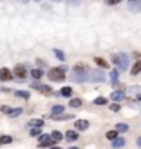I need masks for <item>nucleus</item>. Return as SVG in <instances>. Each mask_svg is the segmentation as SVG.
Here are the masks:
<instances>
[{
  "label": "nucleus",
  "instance_id": "obj_36",
  "mask_svg": "<svg viewBox=\"0 0 141 149\" xmlns=\"http://www.w3.org/2000/svg\"><path fill=\"white\" fill-rule=\"evenodd\" d=\"M10 110H12L10 107H2V111H3V113H8Z\"/></svg>",
  "mask_w": 141,
  "mask_h": 149
},
{
  "label": "nucleus",
  "instance_id": "obj_31",
  "mask_svg": "<svg viewBox=\"0 0 141 149\" xmlns=\"http://www.w3.org/2000/svg\"><path fill=\"white\" fill-rule=\"evenodd\" d=\"M64 111V107L62 105H56V107H53V113L56 115V113H62Z\"/></svg>",
  "mask_w": 141,
  "mask_h": 149
},
{
  "label": "nucleus",
  "instance_id": "obj_42",
  "mask_svg": "<svg viewBox=\"0 0 141 149\" xmlns=\"http://www.w3.org/2000/svg\"><path fill=\"white\" fill-rule=\"evenodd\" d=\"M35 2H40V0H35Z\"/></svg>",
  "mask_w": 141,
  "mask_h": 149
},
{
  "label": "nucleus",
  "instance_id": "obj_39",
  "mask_svg": "<svg viewBox=\"0 0 141 149\" xmlns=\"http://www.w3.org/2000/svg\"><path fill=\"white\" fill-rule=\"evenodd\" d=\"M49 149H61V148H53V146H51V148H49Z\"/></svg>",
  "mask_w": 141,
  "mask_h": 149
},
{
  "label": "nucleus",
  "instance_id": "obj_9",
  "mask_svg": "<svg viewBox=\"0 0 141 149\" xmlns=\"http://www.w3.org/2000/svg\"><path fill=\"white\" fill-rule=\"evenodd\" d=\"M0 79L2 80H12V70L7 69V67H2V69H0Z\"/></svg>",
  "mask_w": 141,
  "mask_h": 149
},
{
  "label": "nucleus",
  "instance_id": "obj_41",
  "mask_svg": "<svg viewBox=\"0 0 141 149\" xmlns=\"http://www.w3.org/2000/svg\"><path fill=\"white\" fill-rule=\"evenodd\" d=\"M51 2H61V0H51Z\"/></svg>",
  "mask_w": 141,
  "mask_h": 149
},
{
  "label": "nucleus",
  "instance_id": "obj_19",
  "mask_svg": "<svg viewBox=\"0 0 141 149\" xmlns=\"http://www.w3.org/2000/svg\"><path fill=\"white\" fill-rule=\"evenodd\" d=\"M115 130L118 133H125V131H128V125L126 123H118V125L115 126Z\"/></svg>",
  "mask_w": 141,
  "mask_h": 149
},
{
  "label": "nucleus",
  "instance_id": "obj_27",
  "mask_svg": "<svg viewBox=\"0 0 141 149\" xmlns=\"http://www.w3.org/2000/svg\"><path fill=\"white\" fill-rule=\"evenodd\" d=\"M31 75H33L35 79H40L41 75H43V70H41V69H33V70H31Z\"/></svg>",
  "mask_w": 141,
  "mask_h": 149
},
{
  "label": "nucleus",
  "instance_id": "obj_6",
  "mask_svg": "<svg viewBox=\"0 0 141 149\" xmlns=\"http://www.w3.org/2000/svg\"><path fill=\"white\" fill-rule=\"evenodd\" d=\"M31 87L33 88H36L38 92H41V93H44V95H51V87H48V85H44V84H31Z\"/></svg>",
  "mask_w": 141,
  "mask_h": 149
},
{
  "label": "nucleus",
  "instance_id": "obj_1",
  "mask_svg": "<svg viewBox=\"0 0 141 149\" xmlns=\"http://www.w3.org/2000/svg\"><path fill=\"white\" fill-rule=\"evenodd\" d=\"M112 61H113V64L118 67L120 70H126L128 66H130V57H128L125 53H117V54H113Z\"/></svg>",
  "mask_w": 141,
  "mask_h": 149
},
{
  "label": "nucleus",
  "instance_id": "obj_20",
  "mask_svg": "<svg viewBox=\"0 0 141 149\" xmlns=\"http://www.w3.org/2000/svg\"><path fill=\"white\" fill-rule=\"evenodd\" d=\"M94 62H97V66L98 67H103V69H107V67H108V62H105L102 57H95V59H94Z\"/></svg>",
  "mask_w": 141,
  "mask_h": 149
},
{
  "label": "nucleus",
  "instance_id": "obj_2",
  "mask_svg": "<svg viewBox=\"0 0 141 149\" xmlns=\"http://www.w3.org/2000/svg\"><path fill=\"white\" fill-rule=\"evenodd\" d=\"M48 77L53 82H62L66 79V67H53V69H49Z\"/></svg>",
  "mask_w": 141,
  "mask_h": 149
},
{
  "label": "nucleus",
  "instance_id": "obj_29",
  "mask_svg": "<svg viewBox=\"0 0 141 149\" xmlns=\"http://www.w3.org/2000/svg\"><path fill=\"white\" fill-rule=\"evenodd\" d=\"M30 134H31V136H38V134H41V128H38V126L31 128V130H30Z\"/></svg>",
  "mask_w": 141,
  "mask_h": 149
},
{
  "label": "nucleus",
  "instance_id": "obj_7",
  "mask_svg": "<svg viewBox=\"0 0 141 149\" xmlns=\"http://www.w3.org/2000/svg\"><path fill=\"white\" fill-rule=\"evenodd\" d=\"M128 8L131 10V12H135V13L141 12V0H130V3H128Z\"/></svg>",
  "mask_w": 141,
  "mask_h": 149
},
{
  "label": "nucleus",
  "instance_id": "obj_10",
  "mask_svg": "<svg viewBox=\"0 0 141 149\" xmlns=\"http://www.w3.org/2000/svg\"><path fill=\"white\" fill-rule=\"evenodd\" d=\"M89 126H90V125H89L87 120H75V128L80 130V131H85Z\"/></svg>",
  "mask_w": 141,
  "mask_h": 149
},
{
  "label": "nucleus",
  "instance_id": "obj_5",
  "mask_svg": "<svg viewBox=\"0 0 141 149\" xmlns=\"http://www.w3.org/2000/svg\"><path fill=\"white\" fill-rule=\"evenodd\" d=\"M13 75H17L18 79H25L27 77V67L23 66V64H17L13 69Z\"/></svg>",
  "mask_w": 141,
  "mask_h": 149
},
{
  "label": "nucleus",
  "instance_id": "obj_34",
  "mask_svg": "<svg viewBox=\"0 0 141 149\" xmlns=\"http://www.w3.org/2000/svg\"><path fill=\"white\" fill-rule=\"evenodd\" d=\"M121 0H107V3L108 5H115V3H120Z\"/></svg>",
  "mask_w": 141,
  "mask_h": 149
},
{
  "label": "nucleus",
  "instance_id": "obj_37",
  "mask_svg": "<svg viewBox=\"0 0 141 149\" xmlns=\"http://www.w3.org/2000/svg\"><path fill=\"white\" fill-rule=\"evenodd\" d=\"M136 144H138V146H140V148H141V136H140V138H138V141H136Z\"/></svg>",
  "mask_w": 141,
  "mask_h": 149
},
{
  "label": "nucleus",
  "instance_id": "obj_15",
  "mask_svg": "<svg viewBox=\"0 0 141 149\" xmlns=\"http://www.w3.org/2000/svg\"><path fill=\"white\" fill-rule=\"evenodd\" d=\"M77 138H79V136H77V133L72 131V130H69V131L66 133V139L67 141H77Z\"/></svg>",
  "mask_w": 141,
  "mask_h": 149
},
{
  "label": "nucleus",
  "instance_id": "obj_12",
  "mask_svg": "<svg viewBox=\"0 0 141 149\" xmlns=\"http://www.w3.org/2000/svg\"><path fill=\"white\" fill-rule=\"evenodd\" d=\"M72 80L74 82H84V80H87V77H85L84 72H74L72 70Z\"/></svg>",
  "mask_w": 141,
  "mask_h": 149
},
{
  "label": "nucleus",
  "instance_id": "obj_14",
  "mask_svg": "<svg viewBox=\"0 0 141 149\" xmlns=\"http://www.w3.org/2000/svg\"><path fill=\"white\" fill-rule=\"evenodd\" d=\"M125 143H126V141H125L123 138H118V136H117L115 139H112V146H113V148H123Z\"/></svg>",
  "mask_w": 141,
  "mask_h": 149
},
{
  "label": "nucleus",
  "instance_id": "obj_11",
  "mask_svg": "<svg viewBox=\"0 0 141 149\" xmlns=\"http://www.w3.org/2000/svg\"><path fill=\"white\" fill-rule=\"evenodd\" d=\"M110 98H112L113 102H120V100H123V98H125V92H123V90H115V92H112Z\"/></svg>",
  "mask_w": 141,
  "mask_h": 149
},
{
  "label": "nucleus",
  "instance_id": "obj_21",
  "mask_svg": "<svg viewBox=\"0 0 141 149\" xmlns=\"http://www.w3.org/2000/svg\"><path fill=\"white\" fill-rule=\"evenodd\" d=\"M69 105L72 107V108H79V107L82 105V100H80V98H72V100L69 102Z\"/></svg>",
  "mask_w": 141,
  "mask_h": 149
},
{
  "label": "nucleus",
  "instance_id": "obj_23",
  "mask_svg": "<svg viewBox=\"0 0 141 149\" xmlns=\"http://www.w3.org/2000/svg\"><path fill=\"white\" fill-rule=\"evenodd\" d=\"M61 95L62 97H70L72 95V88L70 87H62L61 88Z\"/></svg>",
  "mask_w": 141,
  "mask_h": 149
},
{
  "label": "nucleus",
  "instance_id": "obj_38",
  "mask_svg": "<svg viewBox=\"0 0 141 149\" xmlns=\"http://www.w3.org/2000/svg\"><path fill=\"white\" fill-rule=\"evenodd\" d=\"M18 2H20V3H28L30 0H18Z\"/></svg>",
  "mask_w": 141,
  "mask_h": 149
},
{
  "label": "nucleus",
  "instance_id": "obj_8",
  "mask_svg": "<svg viewBox=\"0 0 141 149\" xmlns=\"http://www.w3.org/2000/svg\"><path fill=\"white\" fill-rule=\"evenodd\" d=\"M72 70H74V72H84V74H87V72H89V66H87V64H84V62H77V64L72 67Z\"/></svg>",
  "mask_w": 141,
  "mask_h": 149
},
{
  "label": "nucleus",
  "instance_id": "obj_4",
  "mask_svg": "<svg viewBox=\"0 0 141 149\" xmlns=\"http://www.w3.org/2000/svg\"><path fill=\"white\" fill-rule=\"evenodd\" d=\"M54 143H56V139H54L51 134H43V136H40V146H41V148H51Z\"/></svg>",
  "mask_w": 141,
  "mask_h": 149
},
{
  "label": "nucleus",
  "instance_id": "obj_35",
  "mask_svg": "<svg viewBox=\"0 0 141 149\" xmlns=\"http://www.w3.org/2000/svg\"><path fill=\"white\" fill-rule=\"evenodd\" d=\"M67 3H70V5H79L80 0H67Z\"/></svg>",
  "mask_w": 141,
  "mask_h": 149
},
{
  "label": "nucleus",
  "instance_id": "obj_25",
  "mask_svg": "<svg viewBox=\"0 0 141 149\" xmlns=\"http://www.w3.org/2000/svg\"><path fill=\"white\" fill-rule=\"evenodd\" d=\"M94 103H95V105H105L107 98H105V97H97V98L94 100Z\"/></svg>",
  "mask_w": 141,
  "mask_h": 149
},
{
  "label": "nucleus",
  "instance_id": "obj_32",
  "mask_svg": "<svg viewBox=\"0 0 141 149\" xmlns=\"http://www.w3.org/2000/svg\"><path fill=\"white\" fill-rule=\"evenodd\" d=\"M51 136H53V138H54V139H56V141H61L62 138H64V136H62V134H61V133H59V131H53V133H51Z\"/></svg>",
  "mask_w": 141,
  "mask_h": 149
},
{
  "label": "nucleus",
  "instance_id": "obj_28",
  "mask_svg": "<svg viewBox=\"0 0 141 149\" xmlns=\"http://www.w3.org/2000/svg\"><path fill=\"white\" fill-rule=\"evenodd\" d=\"M110 79H112V82H113V84H117V80H118V70H117V69L110 72Z\"/></svg>",
  "mask_w": 141,
  "mask_h": 149
},
{
  "label": "nucleus",
  "instance_id": "obj_24",
  "mask_svg": "<svg viewBox=\"0 0 141 149\" xmlns=\"http://www.w3.org/2000/svg\"><path fill=\"white\" fill-rule=\"evenodd\" d=\"M12 141H13L12 136H2V138H0V144H10Z\"/></svg>",
  "mask_w": 141,
  "mask_h": 149
},
{
  "label": "nucleus",
  "instance_id": "obj_3",
  "mask_svg": "<svg viewBox=\"0 0 141 149\" xmlns=\"http://www.w3.org/2000/svg\"><path fill=\"white\" fill-rule=\"evenodd\" d=\"M87 80H90V82H103V80H105V74H103L100 69H94V70L89 72Z\"/></svg>",
  "mask_w": 141,
  "mask_h": 149
},
{
  "label": "nucleus",
  "instance_id": "obj_30",
  "mask_svg": "<svg viewBox=\"0 0 141 149\" xmlns=\"http://www.w3.org/2000/svg\"><path fill=\"white\" fill-rule=\"evenodd\" d=\"M117 136H118V131H117V130H113V131H108V133H107V138H108V139H115Z\"/></svg>",
  "mask_w": 141,
  "mask_h": 149
},
{
  "label": "nucleus",
  "instance_id": "obj_40",
  "mask_svg": "<svg viewBox=\"0 0 141 149\" xmlns=\"http://www.w3.org/2000/svg\"><path fill=\"white\" fill-rule=\"evenodd\" d=\"M69 149H79V148H74V146H72V148H69Z\"/></svg>",
  "mask_w": 141,
  "mask_h": 149
},
{
  "label": "nucleus",
  "instance_id": "obj_18",
  "mask_svg": "<svg viewBox=\"0 0 141 149\" xmlns=\"http://www.w3.org/2000/svg\"><path fill=\"white\" fill-rule=\"evenodd\" d=\"M28 125H30V126H38V128H41V126L44 125V121H43V120L35 118V120H30V121H28Z\"/></svg>",
  "mask_w": 141,
  "mask_h": 149
},
{
  "label": "nucleus",
  "instance_id": "obj_13",
  "mask_svg": "<svg viewBox=\"0 0 141 149\" xmlns=\"http://www.w3.org/2000/svg\"><path fill=\"white\" fill-rule=\"evenodd\" d=\"M49 116L53 120H70L72 118V115H66L64 111H62V113H56V115L53 113V115H49Z\"/></svg>",
  "mask_w": 141,
  "mask_h": 149
},
{
  "label": "nucleus",
  "instance_id": "obj_22",
  "mask_svg": "<svg viewBox=\"0 0 141 149\" xmlns=\"http://www.w3.org/2000/svg\"><path fill=\"white\" fill-rule=\"evenodd\" d=\"M15 95L22 97V98H25V100H28V98H30V92H23V90H15Z\"/></svg>",
  "mask_w": 141,
  "mask_h": 149
},
{
  "label": "nucleus",
  "instance_id": "obj_16",
  "mask_svg": "<svg viewBox=\"0 0 141 149\" xmlns=\"http://www.w3.org/2000/svg\"><path fill=\"white\" fill-rule=\"evenodd\" d=\"M140 72H141V61H136L135 62V66L131 67V74L136 75V74H140Z\"/></svg>",
  "mask_w": 141,
  "mask_h": 149
},
{
  "label": "nucleus",
  "instance_id": "obj_17",
  "mask_svg": "<svg viewBox=\"0 0 141 149\" xmlns=\"http://www.w3.org/2000/svg\"><path fill=\"white\" fill-rule=\"evenodd\" d=\"M22 111H23L22 108H12V110L8 111V116H12V118H17V116H20V115H22Z\"/></svg>",
  "mask_w": 141,
  "mask_h": 149
},
{
  "label": "nucleus",
  "instance_id": "obj_26",
  "mask_svg": "<svg viewBox=\"0 0 141 149\" xmlns=\"http://www.w3.org/2000/svg\"><path fill=\"white\" fill-rule=\"evenodd\" d=\"M54 54H56V57L59 61H64V59H66V56H64V53H62L61 49H54Z\"/></svg>",
  "mask_w": 141,
  "mask_h": 149
},
{
  "label": "nucleus",
  "instance_id": "obj_33",
  "mask_svg": "<svg viewBox=\"0 0 141 149\" xmlns=\"http://www.w3.org/2000/svg\"><path fill=\"white\" fill-rule=\"evenodd\" d=\"M110 110H112V111H118V110H120V105H118V103H112V105H110Z\"/></svg>",
  "mask_w": 141,
  "mask_h": 149
}]
</instances>
